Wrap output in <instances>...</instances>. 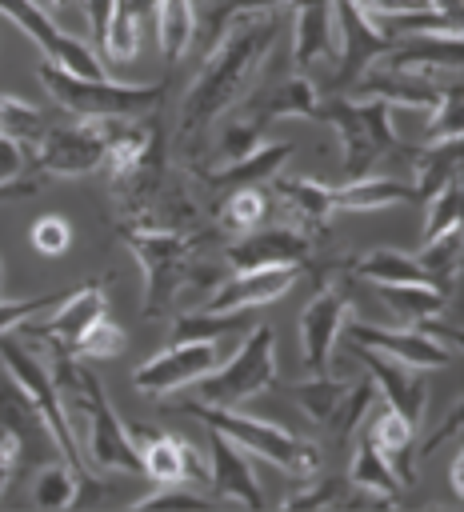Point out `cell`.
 <instances>
[{
  "mask_svg": "<svg viewBox=\"0 0 464 512\" xmlns=\"http://www.w3.org/2000/svg\"><path fill=\"white\" fill-rule=\"evenodd\" d=\"M32 248L40 256H64L72 248V224L64 216H56V212L52 216H40L32 224Z\"/></svg>",
  "mask_w": 464,
  "mask_h": 512,
  "instance_id": "cell-44",
  "label": "cell"
},
{
  "mask_svg": "<svg viewBox=\"0 0 464 512\" xmlns=\"http://www.w3.org/2000/svg\"><path fill=\"white\" fill-rule=\"evenodd\" d=\"M336 212H368V208H388V204H420V192L412 188V180H392V176H360V180H344L340 188H332Z\"/></svg>",
  "mask_w": 464,
  "mask_h": 512,
  "instance_id": "cell-25",
  "label": "cell"
},
{
  "mask_svg": "<svg viewBox=\"0 0 464 512\" xmlns=\"http://www.w3.org/2000/svg\"><path fill=\"white\" fill-rule=\"evenodd\" d=\"M100 316H108V300H104L100 284H80L76 292H64L40 324L24 320L20 332H24L28 340H40V344H48V348H64V352H68V348L76 344V336H80L92 320H100Z\"/></svg>",
  "mask_w": 464,
  "mask_h": 512,
  "instance_id": "cell-16",
  "label": "cell"
},
{
  "mask_svg": "<svg viewBox=\"0 0 464 512\" xmlns=\"http://www.w3.org/2000/svg\"><path fill=\"white\" fill-rule=\"evenodd\" d=\"M0 360H4V368H8V376H12V388H16V392L32 404V412L44 420V428H48L52 448L60 452V460H64V464H72V472L80 476V484H88V480H92V472H88V464H84V452H80V440H76L72 416L64 412L60 392H56L52 376L44 372V364H40L24 344L8 340V332L0 336Z\"/></svg>",
  "mask_w": 464,
  "mask_h": 512,
  "instance_id": "cell-7",
  "label": "cell"
},
{
  "mask_svg": "<svg viewBox=\"0 0 464 512\" xmlns=\"http://www.w3.org/2000/svg\"><path fill=\"white\" fill-rule=\"evenodd\" d=\"M76 488H80V476L72 472V464L56 460V464H44L32 480V504L40 508H72L76 504Z\"/></svg>",
  "mask_w": 464,
  "mask_h": 512,
  "instance_id": "cell-36",
  "label": "cell"
},
{
  "mask_svg": "<svg viewBox=\"0 0 464 512\" xmlns=\"http://www.w3.org/2000/svg\"><path fill=\"white\" fill-rule=\"evenodd\" d=\"M248 328V312H188V316H176V328L172 336L176 340H220L228 332H244Z\"/></svg>",
  "mask_w": 464,
  "mask_h": 512,
  "instance_id": "cell-37",
  "label": "cell"
},
{
  "mask_svg": "<svg viewBox=\"0 0 464 512\" xmlns=\"http://www.w3.org/2000/svg\"><path fill=\"white\" fill-rule=\"evenodd\" d=\"M356 356L364 360V368H368L376 392H384L388 408H396L404 420L420 424L424 404H428L424 376H416V368H408V364H400V360H392V356H384V352H372V348H360Z\"/></svg>",
  "mask_w": 464,
  "mask_h": 512,
  "instance_id": "cell-20",
  "label": "cell"
},
{
  "mask_svg": "<svg viewBox=\"0 0 464 512\" xmlns=\"http://www.w3.org/2000/svg\"><path fill=\"white\" fill-rule=\"evenodd\" d=\"M40 84L48 88V96L68 108L80 120H136L144 112H152L164 96V80L156 84H116L108 76H76L60 64H40L36 68Z\"/></svg>",
  "mask_w": 464,
  "mask_h": 512,
  "instance_id": "cell-5",
  "label": "cell"
},
{
  "mask_svg": "<svg viewBox=\"0 0 464 512\" xmlns=\"http://www.w3.org/2000/svg\"><path fill=\"white\" fill-rule=\"evenodd\" d=\"M460 32H420L412 40H396L380 60L388 68H412V72H460Z\"/></svg>",
  "mask_w": 464,
  "mask_h": 512,
  "instance_id": "cell-22",
  "label": "cell"
},
{
  "mask_svg": "<svg viewBox=\"0 0 464 512\" xmlns=\"http://www.w3.org/2000/svg\"><path fill=\"white\" fill-rule=\"evenodd\" d=\"M20 172H24V148L12 144L8 136H0V200H4V188H16L20 196H32V192H36L32 180H28V184H12Z\"/></svg>",
  "mask_w": 464,
  "mask_h": 512,
  "instance_id": "cell-46",
  "label": "cell"
},
{
  "mask_svg": "<svg viewBox=\"0 0 464 512\" xmlns=\"http://www.w3.org/2000/svg\"><path fill=\"white\" fill-rule=\"evenodd\" d=\"M120 240L128 244V252L136 256V264L144 268V304L140 316L144 320H160L172 312L176 296L188 284L192 272V252H196V236L180 232V228H160V224H120Z\"/></svg>",
  "mask_w": 464,
  "mask_h": 512,
  "instance_id": "cell-3",
  "label": "cell"
},
{
  "mask_svg": "<svg viewBox=\"0 0 464 512\" xmlns=\"http://www.w3.org/2000/svg\"><path fill=\"white\" fill-rule=\"evenodd\" d=\"M352 272L360 280H368V284H420V280H428L420 272L416 256H408L400 248H372V252L356 256Z\"/></svg>",
  "mask_w": 464,
  "mask_h": 512,
  "instance_id": "cell-34",
  "label": "cell"
},
{
  "mask_svg": "<svg viewBox=\"0 0 464 512\" xmlns=\"http://www.w3.org/2000/svg\"><path fill=\"white\" fill-rule=\"evenodd\" d=\"M460 120H464V92H460V76H456L452 84L440 88V100H436L432 120H428V140L460 136Z\"/></svg>",
  "mask_w": 464,
  "mask_h": 512,
  "instance_id": "cell-42",
  "label": "cell"
},
{
  "mask_svg": "<svg viewBox=\"0 0 464 512\" xmlns=\"http://www.w3.org/2000/svg\"><path fill=\"white\" fill-rule=\"evenodd\" d=\"M276 192H280L284 208H288V212H296V224H300L304 232H320V228L332 220V212H336L332 188H328V184H320V180H312V176L280 180V184H276Z\"/></svg>",
  "mask_w": 464,
  "mask_h": 512,
  "instance_id": "cell-30",
  "label": "cell"
},
{
  "mask_svg": "<svg viewBox=\"0 0 464 512\" xmlns=\"http://www.w3.org/2000/svg\"><path fill=\"white\" fill-rule=\"evenodd\" d=\"M0 452H12L16 456V440H12V432L4 424H0Z\"/></svg>",
  "mask_w": 464,
  "mask_h": 512,
  "instance_id": "cell-55",
  "label": "cell"
},
{
  "mask_svg": "<svg viewBox=\"0 0 464 512\" xmlns=\"http://www.w3.org/2000/svg\"><path fill=\"white\" fill-rule=\"evenodd\" d=\"M184 412L204 420L212 432L228 436L244 452L276 464L280 472H288L296 480L316 476L320 464H324V452L312 440H304V436H296V432H288V428H280L272 420H260V416H248V412H236V408H224V404H204V400L200 404H184Z\"/></svg>",
  "mask_w": 464,
  "mask_h": 512,
  "instance_id": "cell-4",
  "label": "cell"
},
{
  "mask_svg": "<svg viewBox=\"0 0 464 512\" xmlns=\"http://www.w3.org/2000/svg\"><path fill=\"white\" fill-rule=\"evenodd\" d=\"M460 412H464V404L456 400V408L448 412V420H444V424H440V428H436V432H432V436H428V440H424V444H420L416 452H420V456H432V448H436V444H440L444 436H452V432H460Z\"/></svg>",
  "mask_w": 464,
  "mask_h": 512,
  "instance_id": "cell-51",
  "label": "cell"
},
{
  "mask_svg": "<svg viewBox=\"0 0 464 512\" xmlns=\"http://www.w3.org/2000/svg\"><path fill=\"white\" fill-rule=\"evenodd\" d=\"M364 436L384 452V460L396 468V476H400V484H412V448H416V424L412 420H404L396 408H384L368 428H364Z\"/></svg>",
  "mask_w": 464,
  "mask_h": 512,
  "instance_id": "cell-29",
  "label": "cell"
},
{
  "mask_svg": "<svg viewBox=\"0 0 464 512\" xmlns=\"http://www.w3.org/2000/svg\"><path fill=\"white\" fill-rule=\"evenodd\" d=\"M316 104H320V92L312 88V80H304V76H288V80H280L276 88L256 92L252 100H244L240 116L252 120L256 128H264L268 120H288V116H304V120H312Z\"/></svg>",
  "mask_w": 464,
  "mask_h": 512,
  "instance_id": "cell-23",
  "label": "cell"
},
{
  "mask_svg": "<svg viewBox=\"0 0 464 512\" xmlns=\"http://www.w3.org/2000/svg\"><path fill=\"white\" fill-rule=\"evenodd\" d=\"M152 20H156V32H160L164 60L176 64L196 40V8H192V0H160Z\"/></svg>",
  "mask_w": 464,
  "mask_h": 512,
  "instance_id": "cell-33",
  "label": "cell"
},
{
  "mask_svg": "<svg viewBox=\"0 0 464 512\" xmlns=\"http://www.w3.org/2000/svg\"><path fill=\"white\" fill-rule=\"evenodd\" d=\"M0 16H8L16 28H24V32L44 48V56H48L52 64H60V68H68V72H76V76H104L100 56H96L80 36L64 32L40 0H0Z\"/></svg>",
  "mask_w": 464,
  "mask_h": 512,
  "instance_id": "cell-9",
  "label": "cell"
},
{
  "mask_svg": "<svg viewBox=\"0 0 464 512\" xmlns=\"http://www.w3.org/2000/svg\"><path fill=\"white\" fill-rule=\"evenodd\" d=\"M12 472H16V456L12 452H0V496H4V488L12 480Z\"/></svg>",
  "mask_w": 464,
  "mask_h": 512,
  "instance_id": "cell-54",
  "label": "cell"
},
{
  "mask_svg": "<svg viewBox=\"0 0 464 512\" xmlns=\"http://www.w3.org/2000/svg\"><path fill=\"white\" fill-rule=\"evenodd\" d=\"M212 432V428H208ZM208 484L216 492V500L228 504H244V508H264V492L260 480L248 464V452L240 444H232L228 436L212 432V468H208Z\"/></svg>",
  "mask_w": 464,
  "mask_h": 512,
  "instance_id": "cell-19",
  "label": "cell"
},
{
  "mask_svg": "<svg viewBox=\"0 0 464 512\" xmlns=\"http://www.w3.org/2000/svg\"><path fill=\"white\" fill-rule=\"evenodd\" d=\"M452 176H460V136H444V140H428L424 152L416 156V180L412 188L420 192V204L448 184Z\"/></svg>",
  "mask_w": 464,
  "mask_h": 512,
  "instance_id": "cell-31",
  "label": "cell"
},
{
  "mask_svg": "<svg viewBox=\"0 0 464 512\" xmlns=\"http://www.w3.org/2000/svg\"><path fill=\"white\" fill-rule=\"evenodd\" d=\"M448 484H452V492H456V500H460V496H464V452H460V448H456V456H452Z\"/></svg>",
  "mask_w": 464,
  "mask_h": 512,
  "instance_id": "cell-53",
  "label": "cell"
},
{
  "mask_svg": "<svg viewBox=\"0 0 464 512\" xmlns=\"http://www.w3.org/2000/svg\"><path fill=\"white\" fill-rule=\"evenodd\" d=\"M304 272V264H272V268H232L228 280L216 284V292L208 296L204 312H252L260 304L280 300L296 276Z\"/></svg>",
  "mask_w": 464,
  "mask_h": 512,
  "instance_id": "cell-15",
  "label": "cell"
},
{
  "mask_svg": "<svg viewBox=\"0 0 464 512\" xmlns=\"http://www.w3.org/2000/svg\"><path fill=\"white\" fill-rule=\"evenodd\" d=\"M124 344H128V332H124L116 320L100 316V320H92V324L76 336V344H72L68 352H72V356H88V360H112V356L124 352Z\"/></svg>",
  "mask_w": 464,
  "mask_h": 512,
  "instance_id": "cell-39",
  "label": "cell"
},
{
  "mask_svg": "<svg viewBox=\"0 0 464 512\" xmlns=\"http://www.w3.org/2000/svg\"><path fill=\"white\" fill-rule=\"evenodd\" d=\"M348 328V340L356 348H372V352H384L416 372H432V368H448L452 364V352L444 344H436L424 328L416 324H396V328H380V324H364V320H344Z\"/></svg>",
  "mask_w": 464,
  "mask_h": 512,
  "instance_id": "cell-13",
  "label": "cell"
},
{
  "mask_svg": "<svg viewBox=\"0 0 464 512\" xmlns=\"http://www.w3.org/2000/svg\"><path fill=\"white\" fill-rule=\"evenodd\" d=\"M276 380V332L272 324H248L240 348L232 360H220L208 376H200V400L204 404H224L236 408Z\"/></svg>",
  "mask_w": 464,
  "mask_h": 512,
  "instance_id": "cell-8",
  "label": "cell"
},
{
  "mask_svg": "<svg viewBox=\"0 0 464 512\" xmlns=\"http://www.w3.org/2000/svg\"><path fill=\"white\" fill-rule=\"evenodd\" d=\"M296 152V144L288 140H276V144H256L248 156L240 160H228V164H216L212 172H204V184L216 188V192H236V188H264L268 180H276V172L284 168V160Z\"/></svg>",
  "mask_w": 464,
  "mask_h": 512,
  "instance_id": "cell-21",
  "label": "cell"
},
{
  "mask_svg": "<svg viewBox=\"0 0 464 512\" xmlns=\"http://www.w3.org/2000/svg\"><path fill=\"white\" fill-rule=\"evenodd\" d=\"M44 132L48 128H44V116L36 104H28L24 96H12V92L0 96V136H8L20 148H36L44 140Z\"/></svg>",
  "mask_w": 464,
  "mask_h": 512,
  "instance_id": "cell-35",
  "label": "cell"
},
{
  "mask_svg": "<svg viewBox=\"0 0 464 512\" xmlns=\"http://www.w3.org/2000/svg\"><path fill=\"white\" fill-rule=\"evenodd\" d=\"M424 8H428V12H436V16H444V20H452V24H460L464 0H424Z\"/></svg>",
  "mask_w": 464,
  "mask_h": 512,
  "instance_id": "cell-52",
  "label": "cell"
},
{
  "mask_svg": "<svg viewBox=\"0 0 464 512\" xmlns=\"http://www.w3.org/2000/svg\"><path fill=\"white\" fill-rule=\"evenodd\" d=\"M292 4H296V12H292V60H296V68H312L332 48V32H336L332 0H292Z\"/></svg>",
  "mask_w": 464,
  "mask_h": 512,
  "instance_id": "cell-24",
  "label": "cell"
},
{
  "mask_svg": "<svg viewBox=\"0 0 464 512\" xmlns=\"http://www.w3.org/2000/svg\"><path fill=\"white\" fill-rule=\"evenodd\" d=\"M368 16H400V12H424V0H352Z\"/></svg>",
  "mask_w": 464,
  "mask_h": 512,
  "instance_id": "cell-49",
  "label": "cell"
},
{
  "mask_svg": "<svg viewBox=\"0 0 464 512\" xmlns=\"http://www.w3.org/2000/svg\"><path fill=\"white\" fill-rule=\"evenodd\" d=\"M220 340H176L172 348L148 356L136 372H132V384L144 392V396H168V392H180L188 384H196L200 376H208L216 364H220Z\"/></svg>",
  "mask_w": 464,
  "mask_h": 512,
  "instance_id": "cell-10",
  "label": "cell"
},
{
  "mask_svg": "<svg viewBox=\"0 0 464 512\" xmlns=\"http://www.w3.org/2000/svg\"><path fill=\"white\" fill-rule=\"evenodd\" d=\"M348 316H352V296L340 284L320 288L308 300V308L300 312V352H304V368L312 376L316 372H328L336 336H340V328H344Z\"/></svg>",
  "mask_w": 464,
  "mask_h": 512,
  "instance_id": "cell-14",
  "label": "cell"
},
{
  "mask_svg": "<svg viewBox=\"0 0 464 512\" xmlns=\"http://www.w3.org/2000/svg\"><path fill=\"white\" fill-rule=\"evenodd\" d=\"M460 248H464V228L452 224V228H444V232H436V236H428V240L420 244L416 264H420V272H424L432 284L452 288V280L460 276Z\"/></svg>",
  "mask_w": 464,
  "mask_h": 512,
  "instance_id": "cell-32",
  "label": "cell"
},
{
  "mask_svg": "<svg viewBox=\"0 0 464 512\" xmlns=\"http://www.w3.org/2000/svg\"><path fill=\"white\" fill-rule=\"evenodd\" d=\"M424 204H428V212H424V240L444 232V228H452V224H460V212H464V184H460V176L440 184Z\"/></svg>",
  "mask_w": 464,
  "mask_h": 512,
  "instance_id": "cell-40",
  "label": "cell"
},
{
  "mask_svg": "<svg viewBox=\"0 0 464 512\" xmlns=\"http://www.w3.org/2000/svg\"><path fill=\"white\" fill-rule=\"evenodd\" d=\"M312 120L336 128L340 136V148H344V180H360L376 168V160L384 152L396 148V132H392V108L384 100H372V96H360V100H348V96H320Z\"/></svg>",
  "mask_w": 464,
  "mask_h": 512,
  "instance_id": "cell-6",
  "label": "cell"
},
{
  "mask_svg": "<svg viewBox=\"0 0 464 512\" xmlns=\"http://www.w3.org/2000/svg\"><path fill=\"white\" fill-rule=\"evenodd\" d=\"M440 88L432 76L412 72V68H388V64H372L360 80H356V96H372L384 100L388 108H416V112H432L440 100Z\"/></svg>",
  "mask_w": 464,
  "mask_h": 512,
  "instance_id": "cell-18",
  "label": "cell"
},
{
  "mask_svg": "<svg viewBox=\"0 0 464 512\" xmlns=\"http://www.w3.org/2000/svg\"><path fill=\"white\" fill-rule=\"evenodd\" d=\"M380 304L400 320V324H416V320H432L448 308V288L420 280V284H376Z\"/></svg>",
  "mask_w": 464,
  "mask_h": 512,
  "instance_id": "cell-27",
  "label": "cell"
},
{
  "mask_svg": "<svg viewBox=\"0 0 464 512\" xmlns=\"http://www.w3.org/2000/svg\"><path fill=\"white\" fill-rule=\"evenodd\" d=\"M332 20H336V36H340V64L332 76V88H348L356 84L400 36L384 32L368 12H360L352 0H332Z\"/></svg>",
  "mask_w": 464,
  "mask_h": 512,
  "instance_id": "cell-11",
  "label": "cell"
},
{
  "mask_svg": "<svg viewBox=\"0 0 464 512\" xmlns=\"http://www.w3.org/2000/svg\"><path fill=\"white\" fill-rule=\"evenodd\" d=\"M348 484L368 496V500H396L400 496V476L396 468L384 460V452L364 436V428L356 432V452H352V468H348Z\"/></svg>",
  "mask_w": 464,
  "mask_h": 512,
  "instance_id": "cell-26",
  "label": "cell"
},
{
  "mask_svg": "<svg viewBox=\"0 0 464 512\" xmlns=\"http://www.w3.org/2000/svg\"><path fill=\"white\" fill-rule=\"evenodd\" d=\"M80 4H84V20H88L92 40H104L108 20H112V12H116V0H80Z\"/></svg>",
  "mask_w": 464,
  "mask_h": 512,
  "instance_id": "cell-48",
  "label": "cell"
},
{
  "mask_svg": "<svg viewBox=\"0 0 464 512\" xmlns=\"http://www.w3.org/2000/svg\"><path fill=\"white\" fill-rule=\"evenodd\" d=\"M208 500L200 492H188L184 484H160L152 496H140L136 508H204Z\"/></svg>",
  "mask_w": 464,
  "mask_h": 512,
  "instance_id": "cell-47",
  "label": "cell"
},
{
  "mask_svg": "<svg viewBox=\"0 0 464 512\" xmlns=\"http://www.w3.org/2000/svg\"><path fill=\"white\" fill-rule=\"evenodd\" d=\"M352 500H364V496L348 484V476H328V480H312L308 476V488L284 496L280 508H344Z\"/></svg>",
  "mask_w": 464,
  "mask_h": 512,
  "instance_id": "cell-38",
  "label": "cell"
},
{
  "mask_svg": "<svg viewBox=\"0 0 464 512\" xmlns=\"http://www.w3.org/2000/svg\"><path fill=\"white\" fill-rule=\"evenodd\" d=\"M140 472L152 484H188V452L192 444L168 432H140Z\"/></svg>",
  "mask_w": 464,
  "mask_h": 512,
  "instance_id": "cell-28",
  "label": "cell"
},
{
  "mask_svg": "<svg viewBox=\"0 0 464 512\" xmlns=\"http://www.w3.org/2000/svg\"><path fill=\"white\" fill-rule=\"evenodd\" d=\"M60 296L64 292H40V296H24V300H0V336L12 332V328H20L24 320L40 316L44 308H52Z\"/></svg>",
  "mask_w": 464,
  "mask_h": 512,
  "instance_id": "cell-45",
  "label": "cell"
},
{
  "mask_svg": "<svg viewBox=\"0 0 464 512\" xmlns=\"http://www.w3.org/2000/svg\"><path fill=\"white\" fill-rule=\"evenodd\" d=\"M108 120H80L68 128H48L36 144V164L48 176H88L104 164Z\"/></svg>",
  "mask_w": 464,
  "mask_h": 512,
  "instance_id": "cell-12",
  "label": "cell"
},
{
  "mask_svg": "<svg viewBox=\"0 0 464 512\" xmlns=\"http://www.w3.org/2000/svg\"><path fill=\"white\" fill-rule=\"evenodd\" d=\"M312 252V232H304L300 224L288 228H252L240 240L228 244V268H272V264H304Z\"/></svg>",
  "mask_w": 464,
  "mask_h": 512,
  "instance_id": "cell-17",
  "label": "cell"
},
{
  "mask_svg": "<svg viewBox=\"0 0 464 512\" xmlns=\"http://www.w3.org/2000/svg\"><path fill=\"white\" fill-rule=\"evenodd\" d=\"M260 144V128L252 124V120H244V116H236V120H228L224 128H220V136H216V164H228V160H240V156H248L252 148Z\"/></svg>",
  "mask_w": 464,
  "mask_h": 512,
  "instance_id": "cell-43",
  "label": "cell"
},
{
  "mask_svg": "<svg viewBox=\"0 0 464 512\" xmlns=\"http://www.w3.org/2000/svg\"><path fill=\"white\" fill-rule=\"evenodd\" d=\"M156 4H160V0H116V12H124L136 28H144V24H152Z\"/></svg>",
  "mask_w": 464,
  "mask_h": 512,
  "instance_id": "cell-50",
  "label": "cell"
},
{
  "mask_svg": "<svg viewBox=\"0 0 464 512\" xmlns=\"http://www.w3.org/2000/svg\"><path fill=\"white\" fill-rule=\"evenodd\" d=\"M276 32H280V20L272 12H252V16H236L216 36L200 76L188 84V92L180 100V116H176V140L180 144H196L244 96L248 80L256 76V68L272 52Z\"/></svg>",
  "mask_w": 464,
  "mask_h": 512,
  "instance_id": "cell-1",
  "label": "cell"
},
{
  "mask_svg": "<svg viewBox=\"0 0 464 512\" xmlns=\"http://www.w3.org/2000/svg\"><path fill=\"white\" fill-rule=\"evenodd\" d=\"M264 212H268V204H264V192L260 188H236V192H224L220 224L228 232H252L264 220Z\"/></svg>",
  "mask_w": 464,
  "mask_h": 512,
  "instance_id": "cell-41",
  "label": "cell"
},
{
  "mask_svg": "<svg viewBox=\"0 0 464 512\" xmlns=\"http://www.w3.org/2000/svg\"><path fill=\"white\" fill-rule=\"evenodd\" d=\"M52 384L60 392V404L68 416H84L88 444L80 448L84 460L100 472H140V444L120 424L116 408L104 396V384L92 368H84L64 348H52Z\"/></svg>",
  "mask_w": 464,
  "mask_h": 512,
  "instance_id": "cell-2",
  "label": "cell"
}]
</instances>
